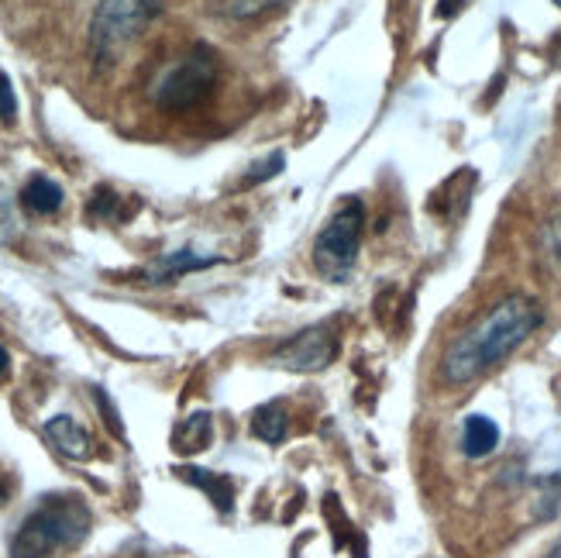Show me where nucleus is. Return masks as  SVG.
<instances>
[{"mask_svg": "<svg viewBox=\"0 0 561 558\" xmlns=\"http://www.w3.org/2000/svg\"><path fill=\"white\" fill-rule=\"evenodd\" d=\"M159 14V0H101L90 18V53L101 66L121 59V53L149 29Z\"/></svg>", "mask_w": 561, "mask_h": 558, "instance_id": "obj_3", "label": "nucleus"}, {"mask_svg": "<svg viewBox=\"0 0 561 558\" xmlns=\"http://www.w3.org/2000/svg\"><path fill=\"white\" fill-rule=\"evenodd\" d=\"M273 4H283V0H225V11L231 18H249V14H259Z\"/></svg>", "mask_w": 561, "mask_h": 558, "instance_id": "obj_14", "label": "nucleus"}, {"mask_svg": "<svg viewBox=\"0 0 561 558\" xmlns=\"http://www.w3.org/2000/svg\"><path fill=\"white\" fill-rule=\"evenodd\" d=\"M14 117H18V96L11 80L0 72V121H14Z\"/></svg>", "mask_w": 561, "mask_h": 558, "instance_id": "obj_15", "label": "nucleus"}, {"mask_svg": "<svg viewBox=\"0 0 561 558\" xmlns=\"http://www.w3.org/2000/svg\"><path fill=\"white\" fill-rule=\"evenodd\" d=\"M554 4H558V8H561V0H554Z\"/></svg>", "mask_w": 561, "mask_h": 558, "instance_id": "obj_21", "label": "nucleus"}, {"mask_svg": "<svg viewBox=\"0 0 561 558\" xmlns=\"http://www.w3.org/2000/svg\"><path fill=\"white\" fill-rule=\"evenodd\" d=\"M548 252L561 265V210L551 217V225H548Z\"/></svg>", "mask_w": 561, "mask_h": 558, "instance_id": "obj_17", "label": "nucleus"}, {"mask_svg": "<svg viewBox=\"0 0 561 558\" xmlns=\"http://www.w3.org/2000/svg\"><path fill=\"white\" fill-rule=\"evenodd\" d=\"M286 407L283 403H265L262 410H255V421H252V431L255 439H262L265 445H279L286 439Z\"/></svg>", "mask_w": 561, "mask_h": 558, "instance_id": "obj_12", "label": "nucleus"}, {"mask_svg": "<svg viewBox=\"0 0 561 558\" xmlns=\"http://www.w3.org/2000/svg\"><path fill=\"white\" fill-rule=\"evenodd\" d=\"M337 352V342L328 328H307L300 334H293L289 342H283L276 352H273V362L286 369H297V373H317L331 366V358Z\"/></svg>", "mask_w": 561, "mask_h": 558, "instance_id": "obj_6", "label": "nucleus"}, {"mask_svg": "<svg viewBox=\"0 0 561 558\" xmlns=\"http://www.w3.org/2000/svg\"><path fill=\"white\" fill-rule=\"evenodd\" d=\"M362 231H365V207L358 201H348L331 214V221L321 228L313 241V262L331 283H348L358 262L362 249Z\"/></svg>", "mask_w": 561, "mask_h": 558, "instance_id": "obj_4", "label": "nucleus"}, {"mask_svg": "<svg viewBox=\"0 0 561 558\" xmlns=\"http://www.w3.org/2000/svg\"><path fill=\"white\" fill-rule=\"evenodd\" d=\"M210 439H214V418L207 410H197V414L183 418V424L173 431V448L183 455H193V452H204Z\"/></svg>", "mask_w": 561, "mask_h": 558, "instance_id": "obj_9", "label": "nucleus"}, {"mask_svg": "<svg viewBox=\"0 0 561 558\" xmlns=\"http://www.w3.org/2000/svg\"><path fill=\"white\" fill-rule=\"evenodd\" d=\"M8 366H11V355H8V349H4V345H0V379H4Z\"/></svg>", "mask_w": 561, "mask_h": 558, "instance_id": "obj_19", "label": "nucleus"}, {"mask_svg": "<svg viewBox=\"0 0 561 558\" xmlns=\"http://www.w3.org/2000/svg\"><path fill=\"white\" fill-rule=\"evenodd\" d=\"M217 259L214 255H197L193 249H180V252H169L162 255L156 265H152V283H165V280H176L183 273H193V270H204V265H214Z\"/></svg>", "mask_w": 561, "mask_h": 558, "instance_id": "obj_11", "label": "nucleus"}, {"mask_svg": "<svg viewBox=\"0 0 561 558\" xmlns=\"http://www.w3.org/2000/svg\"><path fill=\"white\" fill-rule=\"evenodd\" d=\"M180 476H183L186 482H193V487L207 490L210 500L217 503V511H225V514L231 511V497H234L231 479H225V476H207L204 469H180Z\"/></svg>", "mask_w": 561, "mask_h": 558, "instance_id": "obj_13", "label": "nucleus"}, {"mask_svg": "<svg viewBox=\"0 0 561 558\" xmlns=\"http://www.w3.org/2000/svg\"><path fill=\"white\" fill-rule=\"evenodd\" d=\"M538 324H541L538 300H530L524 294L503 297L490 314H482L472 328H466L448 345L442 358V379L451 386L479 379L485 369L500 366L510 352H517L538 331Z\"/></svg>", "mask_w": 561, "mask_h": 558, "instance_id": "obj_1", "label": "nucleus"}, {"mask_svg": "<svg viewBox=\"0 0 561 558\" xmlns=\"http://www.w3.org/2000/svg\"><path fill=\"white\" fill-rule=\"evenodd\" d=\"M45 439L53 442L66 458H77V463H83V458L93 455V442H90V434L72 421V418H53L45 424Z\"/></svg>", "mask_w": 561, "mask_h": 558, "instance_id": "obj_7", "label": "nucleus"}, {"mask_svg": "<svg viewBox=\"0 0 561 558\" xmlns=\"http://www.w3.org/2000/svg\"><path fill=\"white\" fill-rule=\"evenodd\" d=\"M14 231H18V217H14V210H11L8 193L0 190V241H8Z\"/></svg>", "mask_w": 561, "mask_h": 558, "instance_id": "obj_16", "label": "nucleus"}, {"mask_svg": "<svg viewBox=\"0 0 561 558\" xmlns=\"http://www.w3.org/2000/svg\"><path fill=\"white\" fill-rule=\"evenodd\" d=\"M21 204L28 207L32 214H56L62 207V186L48 176H32L21 190Z\"/></svg>", "mask_w": 561, "mask_h": 558, "instance_id": "obj_10", "label": "nucleus"}, {"mask_svg": "<svg viewBox=\"0 0 561 558\" xmlns=\"http://www.w3.org/2000/svg\"><path fill=\"white\" fill-rule=\"evenodd\" d=\"M93 527L90 506L80 497H45L21 521L11 542V558H59L80 548Z\"/></svg>", "mask_w": 561, "mask_h": 558, "instance_id": "obj_2", "label": "nucleus"}, {"mask_svg": "<svg viewBox=\"0 0 561 558\" xmlns=\"http://www.w3.org/2000/svg\"><path fill=\"white\" fill-rule=\"evenodd\" d=\"M279 169H283V156L276 152V156H270V166H265V162H259V166H255V173H252V176H249L245 183H255V180H262V176H276Z\"/></svg>", "mask_w": 561, "mask_h": 558, "instance_id": "obj_18", "label": "nucleus"}, {"mask_svg": "<svg viewBox=\"0 0 561 558\" xmlns=\"http://www.w3.org/2000/svg\"><path fill=\"white\" fill-rule=\"evenodd\" d=\"M496 445H500V428L485 414H472L466 421V428H461V452H466L469 458L490 455V452H496Z\"/></svg>", "mask_w": 561, "mask_h": 558, "instance_id": "obj_8", "label": "nucleus"}, {"mask_svg": "<svg viewBox=\"0 0 561 558\" xmlns=\"http://www.w3.org/2000/svg\"><path fill=\"white\" fill-rule=\"evenodd\" d=\"M0 493H4V490H0Z\"/></svg>", "mask_w": 561, "mask_h": 558, "instance_id": "obj_22", "label": "nucleus"}, {"mask_svg": "<svg viewBox=\"0 0 561 558\" xmlns=\"http://www.w3.org/2000/svg\"><path fill=\"white\" fill-rule=\"evenodd\" d=\"M548 558H561V538H558V545L551 548V555H548Z\"/></svg>", "mask_w": 561, "mask_h": 558, "instance_id": "obj_20", "label": "nucleus"}, {"mask_svg": "<svg viewBox=\"0 0 561 558\" xmlns=\"http://www.w3.org/2000/svg\"><path fill=\"white\" fill-rule=\"evenodd\" d=\"M214 83H217V56L201 45L162 72V80L152 90V101L162 111H190L214 90Z\"/></svg>", "mask_w": 561, "mask_h": 558, "instance_id": "obj_5", "label": "nucleus"}]
</instances>
